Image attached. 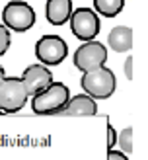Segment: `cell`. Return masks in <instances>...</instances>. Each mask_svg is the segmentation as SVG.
I'll list each match as a JSON object with an SVG mask.
<instances>
[{
	"instance_id": "1",
	"label": "cell",
	"mask_w": 148,
	"mask_h": 160,
	"mask_svg": "<svg viewBox=\"0 0 148 160\" xmlns=\"http://www.w3.org/2000/svg\"><path fill=\"white\" fill-rule=\"evenodd\" d=\"M70 90L66 84L53 80L43 90L31 96V111L37 115H59V111L66 106Z\"/></svg>"
},
{
	"instance_id": "2",
	"label": "cell",
	"mask_w": 148,
	"mask_h": 160,
	"mask_svg": "<svg viewBox=\"0 0 148 160\" xmlns=\"http://www.w3.org/2000/svg\"><path fill=\"white\" fill-rule=\"evenodd\" d=\"M80 84L84 88V94L92 96L93 100H107L113 96L117 88V78L113 74V70L103 65V67L86 70L82 74Z\"/></svg>"
},
{
	"instance_id": "3",
	"label": "cell",
	"mask_w": 148,
	"mask_h": 160,
	"mask_svg": "<svg viewBox=\"0 0 148 160\" xmlns=\"http://www.w3.org/2000/svg\"><path fill=\"white\" fill-rule=\"evenodd\" d=\"M27 98V88L20 76H6L0 82V111L2 113H16L23 109Z\"/></svg>"
},
{
	"instance_id": "4",
	"label": "cell",
	"mask_w": 148,
	"mask_h": 160,
	"mask_svg": "<svg viewBox=\"0 0 148 160\" xmlns=\"http://www.w3.org/2000/svg\"><path fill=\"white\" fill-rule=\"evenodd\" d=\"M35 57L45 67H57L68 57V45L60 35H43L35 43Z\"/></svg>"
},
{
	"instance_id": "5",
	"label": "cell",
	"mask_w": 148,
	"mask_h": 160,
	"mask_svg": "<svg viewBox=\"0 0 148 160\" xmlns=\"http://www.w3.org/2000/svg\"><path fill=\"white\" fill-rule=\"evenodd\" d=\"M2 23L10 31H27L35 26V10L27 2L21 0H12L2 10Z\"/></svg>"
},
{
	"instance_id": "6",
	"label": "cell",
	"mask_w": 148,
	"mask_h": 160,
	"mask_svg": "<svg viewBox=\"0 0 148 160\" xmlns=\"http://www.w3.org/2000/svg\"><path fill=\"white\" fill-rule=\"evenodd\" d=\"M68 23H70L72 33L80 39V41L96 39L99 29H101L99 16L93 12V8H88V6L72 10V14H70V18H68Z\"/></svg>"
},
{
	"instance_id": "7",
	"label": "cell",
	"mask_w": 148,
	"mask_h": 160,
	"mask_svg": "<svg viewBox=\"0 0 148 160\" xmlns=\"http://www.w3.org/2000/svg\"><path fill=\"white\" fill-rule=\"evenodd\" d=\"M72 62L78 70H92L98 67H103L107 62V49L105 45L98 41V39H90V41H84L78 49L74 51Z\"/></svg>"
},
{
	"instance_id": "8",
	"label": "cell",
	"mask_w": 148,
	"mask_h": 160,
	"mask_svg": "<svg viewBox=\"0 0 148 160\" xmlns=\"http://www.w3.org/2000/svg\"><path fill=\"white\" fill-rule=\"evenodd\" d=\"M20 78L23 80V84H26V88H27V94L31 98L35 92L43 90L45 86H49L53 82V72H51L49 67H45V65L39 62V65H29L21 72Z\"/></svg>"
},
{
	"instance_id": "9",
	"label": "cell",
	"mask_w": 148,
	"mask_h": 160,
	"mask_svg": "<svg viewBox=\"0 0 148 160\" xmlns=\"http://www.w3.org/2000/svg\"><path fill=\"white\" fill-rule=\"evenodd\" d=\"M96 113H98V102L88 94L70 96L66 106L59 111V115H96Z\"/></svg>"
},
{
	"instance_id": "10",
	"label": "cell",
	"mask_w": 148,
	"mask_h": 160,
	"mask_svg": "<svg viewBox=\"0 0 148 160\" xmlns=\"http://www.w3.org/2000/svg\"><path fill=\"white\" fill-rule=\"evenodd\" d=\"M72 0H47L45 18L51 26H64L72 14Z\"/></svg>"
},
{
	"instance_id": "11",
	"label": "cell",
	"mask_w": 148,
	"mask_h": 160,
	"mask_svg": "<svg viewBox=\"0 0 148 160\" xmlns=\"http://www.w3.org/2000/svg\"><path fill=\"white\" fill-rule=\"evenodd\" d=\"M107 45L115 53H129L132 49V29L129 26H115L107 35Z\"/></svg>"
},
{
	"instance_id": "12",
	"label": "cell",
	"mask_w": 148,
	"mask_h": 160,
	"mask_svg": "<svg viewBox=\"0 0 148 160\" xmlns=\"http://www.w3.org/2000/svg\"><path fill=\"white\" fill-rule=\"evenodd\" d=\"M125 8V0H93V12L103 18H115Z\"/></svg>"
},
{
	"instance_id": "13",
	"label": "cell",
	"mask_w": 148,
	"mask_h": 160,
	"mask_svg": "<svg viewBox=\"0 0 148 160\" xmlns=\"http://www.w3.org/2000/svg\"><path fill=\"white\" fill-rule=\"evenodd\" d=\"M117 145L125 154L132 152V127H125L121 133H117Z\"/></svg>"
},
{
	"instance_id": "14",
	"label": "cell",
	"mask_w": 148,
	"mask_h": 160,
	"mask_svg": "<svg viewBox=\"0 0 148 160\" xmlns=\"http://www.w3.org/2000/svg\"><path fill=\"white\" fill-rule=\"evenodd\" d=\"M10 43H12V33L4 23H0V57L10 49Z\"/></svg>"
},
{
	"instance_id": "15",
	"label": "cell",
	"mask_w": 148,
	"mask_h": 160,
	"mask_svg": "<svg viewBox=\"0 0 148 160\" xmlns=\"http://www.w3.org/2000/svg\"><path fill=\"white\" fill-rule=\"evenodd\" d=\"M107 160H129L127 154L123 150H115V148H107Z\"/></svg>"
},
{
	"instance_id": "16",
	"label": "cell",
	"mask_w": 148,
	"mask_h": 160,
	"mask_svg": "<svg viewBox=\"0 0 148 160\" xmlns=\"http://www.w3.org/2000/svg\"><path fill=\"white\" fill-rule=\"evenodd\" d=\"M117 145V131L111 125H107V148H113Z\"/></svg>"
},
{
	"instance_id": "17",
	"label": "cell",
	"mask_w": 148,
	"mask_h": 160,
	"mask_svg": "<svg viewBox=\"0 0 148 160\" xmlns=\"http://www.w3.org/2000/svg\"><path fill=\"white\" fill-rule=\"evenodd\" d=\"M125 74L129 80H132V57H127V61H125Z\"/></svg>"
},
{
	"instance_id": "18",
	"label": "cell",
	"mask_w": 148,
	"mask_h": 160,
	"mask_svg": "<svg viewBox=\"0 0 148 160\" xmlns=\"http://www.w3.org/2000/svg\"><path fill=\"white\" fill-rule=\"evenodd\" d=\"M6 78V70H4V67L0 65V82H2V80Z\"/></svg>"
},
{
	"instance_id": "19",
	"label": "cell",
	"mask_w": 148,
	"mask_h": 160,
	"mask_svg": "<svg viewBox=\"0 0 148 160\" xmlns=\"http://www.w3.org/2000/svg\"><path fill=\"white\" fill-rule=\"evenodd\" d=\"M0 115H2V111H0Z\"/></svg>"
}]
</instances>
